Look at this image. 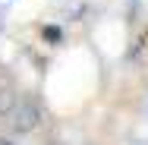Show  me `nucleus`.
<instances>
[{
	"label": "nucleus",
	"mask_w": 148,
	"mask_h": 145,
	"mask_svg": "<svg viewBox=\"0 0 148 145\" xmlns=\"http://www.w3.org/2000/svg\"><path fill=\"white\" fill-rule=\"evenodd\" d=\"M44 38H47V41H60V29H57V25L44 29Z\"/></svg>",
	"instance_id": "3"
},
{
	"label": "nucleus",
	"mask_w": 148,
	"mask_h": 145,
	"mask_svg": "<svg viewBox=\"0 0 148 145\" xmlns=\"http://www.w3.org/2000/svg\"><path fill=\"white\" fill-rule=\"evenodd\" d=\"M13 104H16V95H13L10 88H0V117H10Z\"/></svg>",
	"instance_id": "2"
},
{
	"label": "nucleus",
	"mask_w": 148,
	"mask_h": 145,
	"mask_svg": "<svg viewBox=\"0 0 148 145\" xmlns=\"http://www.w3.org/2000/svg\"><path fill=\"white\" fill-rule=\"evenodd\" d=\"M38 120H41V111H38V104L32 101V98H16V104H13V111H10V123H13V129L16 133H32L35 126H38Z\"/></svg>",
	"instance_id": "1"
},
{
	"label": "nucleus",
	"mask_w": 148,
	"mask_h": 145,
	"mask_svg": "<svg viewBox=\"0 0 148 145\" xmlns=\"http://www.w3.org/2000/svg\"><path fill=\"white\" fill-rule=\"evenodd\" d=\"M0 145H13V142H10V139H6V136H0Z\"/></svg>",
	"instance_id": "4"
}]
</instances>
